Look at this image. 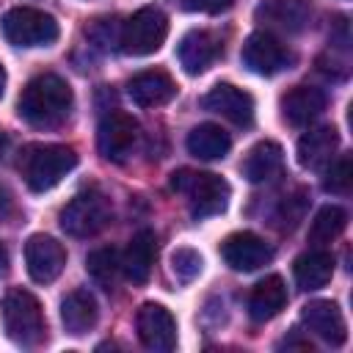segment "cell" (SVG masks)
Returning a JSON list of instances; mask_svg holds the SVG:
<instances>
[{
    "label": "cell",
    "instance_id": "obj_15",
    "mask_svg": "<svg viewBox=\"0 0 353 353\" xmlns=\"http://www.w3.org/2000/svg\"><path fill=\"white\" fill-rule=\"evenodd\" d=\"M218 55H221V41L210 30H188L176 47V58L188 74L207 72L218 61Z\"/></svg>",
    "mask_w": 353,
    "mask_h": 353
},
{
    "label": "cell",
    "instance_id": "obj_34",
    "mask_svg": "<svg viewBox=\"0 0 353 353\" xmlns=\"http://www.w3.org/2000/svg\"><path fill=\"white\" fill-rule=\"evenodd\" d=\"M6 80H8V77H6V66L0 63V97L6 94Z\"/></svg>",
    "mask_w": 353,
    "mask_h": 353
},
{
    "label": "cell",
    "instance_id": "obj_9",
    "mask_svg": "<svg viewBox=\"0 0 353 353\" xmlns=\"http://www.w3.org/2000/svg\"><path fill=\"white\" fill-rule=\"evenodd\" d=\"M240 61L248 72L254 74H262V77H270V74H279L281 69H287L292 63V55L290 50L268 30H256L245 39L243 44V52H240Z\"/></svg>",
    "mask_w": 353,
    "mask_h": 353
},
{
    "label": "cell",
    "instance_id": "obj_31",
    "mask_svg": "<svg viewBox=\"0 0 353 353\" xmlns=\"http://www.w3.org/2000/svg\"><path fill=\"white\" fill-rule=\"evenodd\" d=\"M182 8L188 11H204V14H218V11H226L232 6V0H179Z\"/></svg>",
    "mask_w": 353,
    "mask_h": 353
},
{
    "label": "cell",
    "instance_id": "obj_6",
    "mask_svg": "<svg viewBox=\"0 0 353 353\" xmlns=\"http://www.w3.org/2000/svg\"><path fill=\"white\" fill-rule=\"evenodd\" d=\"M165 36H168L165 14L154 6H143L127 22H121L119 50H124L127 55H152L163 47Z\"/></svg>",
    "mask_w": 353,
    "mask_h": 353
},
{
    "label": "cell",
    "instance_id": "obj_4",
    "mask_svg": "<svg viewBox=\"0 0 353 353\" xmlns=\"http://www.w3.org/2000/svg\"><path fill=\"white\" fill-rule=\"evenodd\" d=\"M3 328L11 342L22 347H33L44 339V314L36 295L28 290H8L3 298Z\"/></svg>",
    "mask_w": 353,
    "mask_h": 353
},
{
    "label": "cell",
    "instance_id": "obj_22",
    "mask_svg": "<svg viewBox=\"0 0 353 353\" xmlns=\"http://www.w3.org/2000/svg\"><path fill=\"white\" fill-rule=\"evenodd\" d=\"M154 243H157L154 232H149V229H141L138 234H132V240L121 256V270L132 284H146L152 265H154V254H157Z\"/></svg>",
    "mask_w": 353,
    "mask_h": 353
},
{
    "label": "cell",
    "instance_id": "obj_30",
    "mask_svg": "<svg viewBox=\"0 0 353 353\" xmlns=\"http://www.w3.org/2000/svg\"><path fill=\"white\" fill-rule=\"evenodd\" d=\"M88 36L97 47L102 50H110V47H119V39H121V25H116V19H97L91 28H88Z\"/></svg>",
    "mask_w": 353,
    "mask_h": 353
},
{
    "label": "cell",
    "instance_id": "obj_17",
    "mask_svg": "<svg viewBox=\"0 0 353 353\" xmlns=\"http://www.w3.org/2000/svg\"><path fill=\"white\" fill-rule=\"evenodd\" d=\"M256 19L268 28H279L287 33H298L312 19V3L309 0H262L256 6Z\"/></svg>",
    "mask_w": 353,
    "mask_h": 353
},
{
    "label": "cell",
    "instance_id": "obj_26",
    "mask_svg": "<svg viewBox=\"0 0 353 353\" xmlns=\"http://www.w3.org/2000/svg\"><path fill=\"white\" fill-rule=\"evenodd\" d=\"M85 270H88V276L94 279L97 287L110 292L116 287V279H119V270H121V256L113 245L97 248L85 256Z\"/></svg>",
    "mask_w": 353,
    "mask_h": 353
},
{
    "label": "cell",
    "instance_id": "obj_3",
    "mask_svg": "<svg viewBox=\"0 0 353 353\" xmlns=\"http://www.w3.org/2000/svg\"><path fill=\"white\" fill-rule=\"evenodd\" d=\"M171 190L182 193L188 199L190 215L193 218H210L226 210L229 204V182L218 174L207 171H193V168H179L171 174Z\"/></svg>",
    "mask_w": 353,
    "mask_h": 353
},
{
    "label": "cell",
    "instance_id": "obj_29",
    "mask_svg": "<svg viewBox=\"0 0 353 353\" xmlns=\"http://www.w3.org/2000/svg\"><path fill=\"white\" fill-rule=\"evenodd\" d=\"M201 265H204V259L193 248H176L171 254V270L179 281H193L201 273Z\"/></svg>",
    "mask_w": 353,
    "mask_h": 353
},
{
    "label": "cell",
    "instance_id": "obj_13",
    "mask_svg": "<svg viewBox=\"0 0 353 353\" xmlns=\"http://www.w3.org/2000/svg\"><path fill=\"white\" fill-rule=\"evenodd\" d=\"M201 108L210 113H218L229 119L237 127H248L254 121V99L248 91L232 85V83H218L201 97Z\"/></svg>",
    "mask_w": 353,
    "mask_h": 353
},
{
    "label": "cell",
    "instance_id": "obj_16",
    "mask_svg": "<svg viewBox=\"0 0 353 353\" xmlns=\"http://www.w3.org/2000/svg\"><path fill=\"white\" fill-rule=\"evenodd\" d=\"M127 94L138 108H160L176 97V83L163 69H146L130 77Z\"/></svg>",
    "mask_w": 353,
    "mask_h": 353
},
{
    "label": "cell",
    "instance_id": "obj_25",
    "mask_svg": "<svg viewBox=\"0 0 353 353\" xmlns=\"http://www.w3.org/2000/svg\"><path fill=\"white\" fill-rule=\"evenodd\" d=\"M188 152L199 160H221L226 157V152L232 149V138L223 127L218 124H199L188 132V141H185Z\"/></svg>",
    "mask_w": 353,
    "mask_h": 353
},
{
    "label": "cell",
    "instance_id": "obj_27",
    "mask_svg": "<svg viewBox=\"0 0 353 353\" xmlns=\"http://www.w3.org/2000/svg\"><path fill=\"white\" fill-rule=\"evenodd\" d=\"M347 226V212L336 204H325L317 210V215L312 218V226H309V243L314 245H325L331 240H336Z\"/></svg>",
    "mask_w": 353,
    "mask_h": 353
},
{
    "label": "cell",
    "instance_id": "obj_14",
    "mask_svg": "<svg viewBox=\"0 0 353 353\" xmlns=\"http://www.w3.org/2000/svg\"><path fill=\"white\" fill-rule=\"evenodd\" d=\"M301 320L314 336H320L331 347H339L347 339L345 317H342V312H339V306L334 301H309L301 309Z\"/></svg>",
    "mask_w": 353,
    "mask_h": 353
},
{
    "label": "cell",
    "instance_id": "obj_32",
    "mask_svg": "<svg viewBox=\"0 0 353 353\" xmlns=\"http://www.w3.org/2000/svg\"><path fill=\"white\" fill-rule=\"evenodd\" d=\"M8 210H11V196H8V190L0 185V218L8 215Z\"/></svg>",
    "mask_w": 353,
    "mask_h": 353
},
{
    "label": "cell",
    "instance_id": "obj_20",
    "mask_svg": "<svg viewBox=\"0 0 353 353\" xmlns=\"http://www.w3.org/2000/svg\"><path fill=\"white\" fill-rule=\"evenodd\" d=\"M336 146H339V135L334 127H314L303 132L298 141V163L309 171H317L334 160Z\"/></svg>",
    "mask_w": 353,
    "mask_h": 353
},
{
    "label": "cell",
    "instance_id": "obj_7",
    "mask_svg": "<svg viewBox=\"0 0 353 353\" xmlns=\"http://www.w3.org/2000/svg\"><path fill=\"white\" fill-rule=\"evenodd\" d=\"M58 221H61V229L72 237H94L110 223V204L102 193L85 190L66 201Z\"/></svg>",
    "mask_w": 353,
    "mask_h": 353
},
{
    "label": "cell",
    "instance_id": "obj_5",
    "mask_svg": "<svg viewBox=\"0 0 353 353\" xmlns=\"http://www.w3.org/2000/svg\"><path fill=\"white\" fill-rule=\"evenodd\" d=\"M3 36L14 47H47L58 39V22L55 17L30 8V6H17L6 11L3 22Z\"/></svg>",
    "mask_w": 353,
    "mask_h": 353
},
{
    "label": "cell",
    "instance_id": "obj_8",
    "mask_svg": "<svg viewBox=\"0 0 353 353\" xmlns=\"http://www.w3.org/2000/svg\"><path fill=\"white\" fill-rule=\"evenodd\" d=\"M141 138V127H138V119H132L130 113L124 110H113L108 113L102 121H99V130H97V146H99V154L110 163H124L135 143Z\"/></svg>",
    "mask_w": 353,
    "mask_h": 353
},
{
    "label": "cell",
    "instance_id": "obj_21",
    "mask_svg": "<svg viewBox=\"0 0 353 353\" xmlns=\"http://www.w3.org/2000/svg\"><path fill=\"white\" fill-rule=\"evenodd\" d=\"M287 306V287L281 276H265L259 284H254L248 295V314L254 323L273 320Z\"/></svg>",
    "mask_w": 353,
    "mask_h": 353
},
{
    "label": "cell",
    "instance_id": "obj_12",
    "mask_svg": "<svg viewBox=\"0 0 353 353\" xmlns=\"http://www.w3.org/2000/svg\"><path fill=\"white\" fill-rule=\"evenodd\" d=\"M221 256L232 270L251 273L273 259V248L254 232H234L221 243Z\"/></svg>",
    "mask_w": 353,
    "mask_h": 353
},
{
    "label": "cell",
    "instance_id": "obj_33",
    "mask_svg": "<svg viewBox=\"0 0 353 353\" xmlns=\"http://www.w3.org/2000/svg\"><path fill=\"white\" fill-rule=\"evenodd\" d=\"M8 270V251H6V245L0 243V273H6Z\"/></svg>",
    "mask_w": 353,
    "mask_h": 353
},
{
    "label": "cell",
    "instance_id": "obj_1",
    "mask_svg": "<svg viewBox=\"0 0 353 353\" xmlns=\"http://www.w3.org/2000/svg\"><path fill=\"white\" fill-rule=\"evenodd\" d=\"M72 102H74L72 85L63 77L47 72V74L33 77L22 88V94L17 99V113L30 127L50 130V127H58L61 121H66Z\"/></svg>",
    "mask_w": 353,
    "mask_h": 353
},
{
    "label": "cell",
    "instance_id": "obj_19",
    "mask_svg": "<svg viewBox=\"0 0 353 353\" xmlns=\"http://www.w3.org/2000/svg\"><path fill=\"white\" fill-rule=\"evenodd\" d=\"M325 110V94L314 85H295L281 97V116L292 127L312 124Z\"/></svg>",
    "mask_w": 353,
    "mask_h": 353
},
{
    "label": "cell",
    "instance_id": "obj_18",
    "mask_svg": "<svg viewBox=\"0 0 353 353\" xmlns=\"http://www.w3.org/2000/svg\"><path fill=\"white\" fill-rule=\"evenodd\" d=\"M99 320V306H97V298L88 292V290H72L63 295L61 301V323L66 328V334L72 336H83L88 334Z\"/></svg>",
    "mask_w": 353,
    "mask_h": 353
},
{
    "label": "cell",
    "instance_id": "obj_23",
    "mask_svg": "<svg viewBox=\"0 0 353 353\" xmlns=\"http://www.w3.org/2000/svg\"><path fill=\"white\" fill-rule=\"evenodd\" d=\"M292 273H295V281H298L301 290H306V292L320 290L334 276V256H331V251H323L317 245V248H312V251H306L295 259Z\"/></svg>",
    "mask_w": 353,
    "mask_h": 353
},
{
    "label": "cell",
    "instance_id": "obj_11",
    "mask_svg": "<svg viewBox=\"0 0 353 353\" xmlns=\"http://www.w3.org/2000/svg\"><path fill=\"white\" fill-rule=\"evenodd\" d=\"M25 265L36 284H50L61 276L66 265V251L50 234H30L25 243Z\"/></svg>",
    "mask_w": 353,
    "mask_h": 353
},
{
    "label": "cell",
    "instance_id": "obj_10",
    "mask_svg": "<svg viewBox=\"0 0 353 353\" xmlns=\"http://www.w3.org/2000/svg\"><path fill=\"white\" fill-rule=\"evenodd\" d=\"M135 328H138V339L143 342V347L154 353H168L176 347V320L163 303H152V301L143 303L138 309Z\"/></svg>",
    "mask_w": 353,
    "mask_h": 353
},
{
    "label": "cell",
    "instance_id": "obj_24",
    "mask_svg": "<svg viewBox=\"0 0 353 353\" xmlns=\"http://www.w3.org/2000/svg\"><path fill=\"white\" fill-rule=\"evenodd\" d=\"M281 163H284L281 146L276 141H259V143H254L248 149V154H245L240 168H243V176L256 185V182L273 179V174H279Z\"/></svg>",
    "mask_w": 353,
    "mask_h": 353
},
{
    "label": "cell",
    "instance_id": "obj_2",
    "mask_svg": "<svg viewBox=\"0 0 353 353\" xmlns=\"http://www.w3.org/2000/svg\"><path fill=\"white\" fill-rule=\"evenodd\" d=\"M74 165H77V154L72 146L30 143L19 152V174L25 179V185L36 193L55 188Z\"/></svg>",
    "mask_w": 353,
    "mask_h": 353
},
{
    "label": "cell",
    "instance_id": "obj_28",
    "mask_svg": "<svg viewBox=\"0 0 353 353\" xmlns=\"http://www.w3.org/2000/svg\"><path fill=\"white\" fill-rule=\"evenodd\" d=\"M350 185H353V163H350V154H339L336 160H331V165L325 171V179H323V188L328 193L345 196V193H350Z\"/></svg>",
    "mask_w": 353,
    "mask_h": 353
}]
</instances>
